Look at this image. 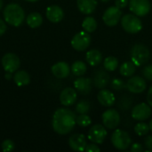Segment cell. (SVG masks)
<instances>
[{"label":"cell","instance_id":"cell-22","mask_svg":"<svg viewBox=\"0 0 152 152\" xmlns=\"http://www.w3.org/2000/svg\"><path fill=\"white\" fill-rule=\"evenodd\" d=\"M86 60L92 67H96L102 61V53L97 49L89 50L86 54Z\"/></svg>","mask_w":152,"mask_h":152},{"label":"cell","instance_id":"cell-41","mask_svg":"<svg viewBox=\"0 0 152 152\" xmlns=\"http://www.w3.org/2000/svg\"><path fill=\"white\" fill-rule=\"evenodd\" d=\"M147 102L152 108V86L150 87L148 94H147Z\"/></svg>","mask_w":152,"mask_h":152},{"label":"cell","instance_id":"cell-18","mask_svg":"<svg viewBox=\"0 0 152 152\" xmlns=\"http://www.w3.org/2000/svg\"><path fill=\"white\" fill-rule=\"evenodd\" d=\"M97 100L99 103L104 107H111L116 102V97L115 94L108 90V89H101V91L98 93Z\"/></svg>","mask_w":152,"mask_h":152},{"label":"cell","instance_id":"cell-25","mask_svg":"<svg viewBox=\"0 0 152 152\" xmlns=\"http://www.w3.org/2000/svg\"><path fill=\"white\" fill-rule=\"evenodd\" d=\"M26 21H27V24L30 28H35L41 26L43 22V18H42V15L38 12H31L28 15Z\"/></svg>","mask_w":152,"mask_h":152},{"label":"cell","instance_id":"cell-45","mask_svg":"<svg viewBox=\"0 0 152 152\" xmlns=\"http://www.w3.org/2000/svg\"><path fill=\"white\" fill-rule=\"evenodd\" d=\"M25 1H28V2H37L38 0H25Z\"/></svg>","mask_w":152,"mask_h":152},{"label":"cell","instance_id":"cell-44","mask_svg":"<svg viewBox=\"0 0 152 152\" xmlns=\"http://www.w3.org/2000/svg\"><path fill=\"white\" fill-rule=\"evenodd\" d=\"M3 7V0H0V10L2 9Z\"/></svg>","mask_w":152,"mask_h":152},{"label":"cell","instance_id":"cell-36","mask_svg":"<svg viewBox=\"0 0 152 152\" xmlns=\"http://www.w3.org/2000/svg\"><path fill=\"white\" fill-rule=\"evenodd\" d=\"M100 151H101V149L94 142L90 143V144H87L86 147V150H85V151L86 152H99Z\"/></svg>","mask_w":152,"mask_h":152},{"label":"cell","instance_id":"cell-34","mask_svg":"<svg viewBox=\"0 0 152 152\" xmlns=\"http://www.w3.org/2000/svg\"><path fill=\"white\" fill-rule=\"evenodd\" d=\"M14 149V143L11 140H4L2 143V150L3 151H12Z\"/></svg>","mask_w":152,"mask_h":152},{"label":"cell","instance_id":"cell-28","mask_svg":"<svg viewBox=\"0 0 152 152\" xmlns=\"http://www.w3.org/2000/svg\"><path fill=\"white\" fill-rule=\"evenodd\" d=\"M118 67V61L114 56H109L103 61V68L107 71H115Z\"/></svg>","mask_w":152,"mask_h":152},{"label":"cell","instance_id":"cell-3","mask_svg":"<svg viewBox=\"0 0 152 152\" xmlns=\"http://www.w3.org/2000/svg\"><path fill=\"white\" fill-rule=\"evenodd\" d=\"M130 56L132 61L137 67H141L149 61L151 58V52L145 45L135 44L131 49Z\"/></svg>","mask_w":152,"mask_h":152},{"label":"cell","instance_id":"cell-40","mask_svg":"<svg viewBox=\"0 0 152 152\" xmlns=\"http://www.w3.org/2000/svg\"><path fill=\"white\" fill-rule=\"evenodd\" d=\"M5 31H6V24L2 19H0V37L4 35Z\"/></svg>","mask_w":152,"mask_h":152},{"label":"cell","instance_id":"cell-2","mask_svg":"<svg viewBox=\"0 0 152 152\" xmlns=\"http://www.w3.org/2000/svg\"><path fill=\"white\" fill-rule=\"evenodd\" d=\"M4 18L6 23L14 27H19L24 20L25 12L20 4L11 3L4 9Z\"/></svg>","mask_w":152,"mask_h":152},{"label":"cell","instance_id":"cell-24","mask_svg":"<svg viewBox=\"0 0 152 152\" xmlns=\"http://www.w3.org/2000/svg\"><path fill=\"white\" fill-rule=\"evenodd\" d=\"M136 65L131 61H126L124 62L120 68H119V72L123 77H132L135 71H136Z\"/></svg>","mask_w":152,"mask_h":152},{"label":"cell","instance_id":"cell-33","mask_svg":"<svg viewBox=\"0 0 152 152\" xmlns=\"http://www.w3.org/2000/svg\"><path fill=\"white\" fill-rule=\"evenodd\" d=\"M132 99L128 96H123L118 102V107L121 109V110H128L130 107L132 106Z\"/></svg>","mask_w":152,"mask_h":152},{"label":"cell","instance_id":"cell-9","mask_svg":"<svg viewBox=\"0 0 152 152\" xmlns=\"http://www.w3.org/2000/svg\"><path fill=\"white\" fill-rule=\"evenodd\" d=\"M108 132L106 130V127L101 124H95L89 129L87 138L92 142H94L96 144H102L105 141Z\"/></svg>","mask_w":152,"mask_h":152},{"label":"cell","instance_id":"cell-37","mask_svg":"<svg viewBox=\"0 0 152 152\" xmlns=\"http://www.w3.org/2000/svg\"><path fill=\"white\" fill-rule=\"evenodd\" d=\"M144 145L147 149L146 151H152V135H148L144 139Z\"/></svg>","mask_w":152,"mask_h":152},{"label":"cell","instance_id":"cell-1","mask_svg":"<svg viewBox=\"0 0 152 152\" xmlns=\"http://www.w3.org/2000/svg\"><path fill=\"white\" fill-rule=\"evenodd\" d=\"M76 118L75 113L67 108H60L56 110L52 120L54 132L61 135L70 133L77 124Z\"/></svg>","mask_w":152,"mask_h":152},{"label":"cell","instance_id":"cell-11","mask_svg":"<svg viewBox=\"0 0 152 152\" xmlns=\"http://www.w3.org/2000/svg\"><path fill=\"white\" fill-rule=\"evenodd\" d=\"M152 114V108L145 102H141L135 105L131 112L132 118L137 121H145L150 118Z\"/></svg>","mask_w":152,"mask_h":152},{"label":"cell","instance_id":"cell-14","mask_svg":"<svg viewBox=\"0 0 152 152\" xmlns=\"http://www.w3.org/2000/svg\"><path fill=\"white\" fill-rule=\"evenodd\" d=\"M110 81V77L108 73V71L104 69H98L94 72L93 83L94 86L98 89H103L105 88Z\"/></svg>","mask_w":152,"mask_h":152},{"label":"cell","instance_id":"cell-17","mask_svg":"<svg viewBox=\"0 0 152 152\" xmlns=\"http://www.w3.org/2000/svg\"><path fill=\"white\" fill-rule=\"evenodd\" d=\"M77 98V90L71 87L64 88L60 94V102L63 106L69 107L73 105Z\"/></svg>","mask_w":152,"mask_h":152},{"label":"cell","instance_id":"cell-23","mask_svg":"<svg viewBox=\"0 0 152 152\" xmlns=\"http://www.w3.org/2000/svg\"><path fill=\"white\" fill-rule=\"evenodd\" d=\"M13 81L18 86H25L28 85L30 82L29 74L25 70H20L14 74Z\"/></svg>","mask_w":152,"mask_h":152},{"label":"cell","instance_id":"cell-43","mask_svg":"<svg viewBox=\"0 0 152 152\" xmlns=\"http://www.w3.org/2000/svg\"><path fill=\"white\" fill-rule=\"evenodd\" d=\"M149 126H150V129H151V131L152 132V119L151 120V122L149 123Z\"/></svg>","mask_w":152,"mask_h":152},{"label":"cell","instance_id":"cell-30","mask_svg":"<svg viewBox=\"0 0 152 152\" xmlns=\"http://www.w3.org/2000/svg\"><path fill=\"white\" fill-rule=\"evenodd\" d=\"M90 102L87 100H80L76 105V111L78 114H87L90 110Z\"/></svg>","mask_w":152,"mask_h":152},{"label":"cell","instance_id":"cell-10","mask_svg":"<svg viewBox=\"0 0 152 152\" xmlns=\"http://www.w3.org/2000/svg\"><path fill=\"white\" fill-rule=\"evenodd\" d=\"M128 5L130 11L138 17L147 15L151 9V4L149 0H129Z\"/></svg>","mask_w":152,"mask_h":152},{"label":"cell","instance_id":"cell-42","mask_svg":"<svg viewBox=\"0 0 152 152\" xmlns=\"http://www.w3.org/2000/svg\"><path fill=\"white\" fill-rule=\"evenodd\" d=\"M5 78H6V79H11V78H12V73H11V72H6V74H5Z\"/></svg>","mask_w":152,"mask_h":152},{"label":"cell","instance_id":"cell-16","mask_svg":"<svg viewBox=\"0 0 152 152\" xmlns=\"http://www.w3.org/2000/svg\"><path fill=\"white\" fill-rule=\"evenodd\" d=\"M69 145L74 151H85L87 145L86 138L82 134H74L69 139Z\"/></svg>","mask_w":152,"mask_h":152},{"label":"cell","instance_id":"cell-6","mask_svg":"<svg viewBox=\"0 0 152 152\" xmlns=\"http://www.w3.org/2000/svg\"><path fill=\"white\" fill-rule=\"evenodd\" d=\"M102 119L103 126L110 129L114 130L116 129L120 124V115L116 109H109L105 110L102 115Z\"/></svg>","mask_w":152,"mask_h":152},{"label":"cell","instance_id":"cell-12","mask_svg":"<svg viewBox=\"0 0 152 152\" xmlns=\"http://www.w3.org/2000/svg\"><path fill=\"white\" fill-rule=\"evenodd\" d=\"M147 87V83L145 78L140 76H132L126 81V89L132 94H142L145 91Z\"/></svg>","mask_w":152,"mask_h":152},{"label":"cell","instance_id":"cell-15","mask_svg":"<svg viewBox=\"0 0 152 152\" xmlns=\"http://www.w3.org/2000/svg\"><path fill=\"white\" fill-rule=\"evenodd\" d=\"M93 79L89 77H79L74 81V87L79 94L86 95L91 93L93 88Z\"/></svg>","mask_w":152,"mask_h":152},{"label":"cell","instance_id":"cell-35","mask_svg":"<svg viewBox=\"0 0 152 152\" xmlns=\"http://www.w3.org/2000/svg\"><path fill=\"white\" fill-rule=\"evenodd\" d=\"M142 75L145 77V79L152 81V64L147 65L142 69Z\"/></svg>","mask_w":152,"mask_h":152},{"label":"cell","instance_id":"cell-5","mask_svg":"<svg viewBox=\"0 0 152 152\" xmlns=\"http://www.w3.org/2000/svg\"><path fill=\"white\" fill-rule=\"evenodd\" d=\"M112 145L118 151H126L132 144V139L129 134L122 129H117L111 135Z\"/></svg>","mask_w":152,"mask_h":152},{"label":"cell","instance_id":"cell-26","mask_svg":"<svg viewBox=\"0 0 152 152\" xmlns=\"http://www.w3.org/2000/svg\"><path fill=\"white\" fill-rule=\"evenodd\" d=\"M70 69L72 71V73L77 76V77H82L83 75L86 74V70H87V66L86 64L82 61H77L75 62H73V64L70 67Z\"/></svg>","mask_w":152,"mask_h":152},{"label":"cell","instance_id":"cell-39","mask_svg":"<svg viewBox=\"0 0 152 152\" xmlns=\"http://www.w3.org/2000/svg\"><path fill=\"white\" fill-rule=\"evenodd\" d=\"M143 151V146L141 143L135 142L131 144V151L132 152H142Z\"/></svg>","mask_w":152,"mask_h":152},{"label":"cell","instance_id":"cell-21","mask_svg":"<svg viewBox=\"0 0 152 152\" xmlns=\"http://www.w3.org/2000/svg\"><path fill=\"white\" fill-rule=\"evenodd\" d=\"M78 10L84 14H91L94 12L98 5L97 0H77Z\"/></svg>","mask_w":152,"mask_h":152},{"label":"cell","instance_id":"cell-27","mask_svg":"<svg viewBox=\"0 0 152 152\" xmlns=\"http://www.w3.org/2000/svg\"><path fill=\"white\" fill-rule=\"evenodd\" d=\"M82 28L85 31L88 33H93L97 28V21L92 16H87L84 19L82 22Z\"/></svg>","mask_w":152,"mask_h":152},{"label":"cell","instance_id":"cell-31","mask_svg":"<svg viewBox=\"0 0 152 152\" xmlns=\"http://www.w3.org/2000/svg\"><path fill=\"white\" fill-rule=\"evenodd\" d=\"M76 123L81 127H86L92 124V119L87 114H79L76 118Z\"/></svg>","mask_w":152,"mask_h":152},{"label":"cell","instance_id":"cell-20","mask_svg":"<svg viewBox=\"0 0 152 152\" xmlns=\"http://www.w3.org/2000/svg\"><path fill=\"white\" fill-rule=\"evenodd\" d=\"M46 18L53 23L60 22L64 17V12L58 5H50L46 9Z\"/></svg>","mask_w":152,"mask_h":152},{"label":"cell","instance_id":"cell-13","mask_svg":"<svg viewBox=\"0 0 152 152\" xmlns=\"http://www.w3.org/2000/svg\"><path fill=\"white\" fill-rule=\"evenodd\" d=\"M2 65L5 72L13 73L19 69L20 65V58L16 54L12 53H8L3 56Z\"/></svg>","mask_w":152,"mask_h":152},{"label":"cell","instance_id":"cell-46","mask_svg":"<svg viewBox=\"0 0 152 152\" xmlns=\"http://www.w3.org/2000/svg\"><path fill=\"white\" fill-rule=\"evenodd\" d=\"M102 2H104V3H106V2H109L110 0H101Z\"/></svg>","mask_w":152,"mask_h":152},{"label":"cell","instance_id":"cell-8","mask_svg":"<svg viewBox=\"0 0 152 152\" xmlns=\"http://www.w3.org/2000/svg\"><path fill=\"white\" fill-rule=\"evenodd\" d=\"M122 18V11L118 7L110 6L105 10L102 15V20L108 27H114L118 25Z\"/></svg>","mask_w":152,"mask_h":152},{"label":"cell","instance_id":"cell-29","mask_svg":"<svg viewBox=\"0 0 152 152\" xmlns=\"http://www.w3.org/2000/svg\"><path fill=\"white\" fill-rule=\"evenodd\" d=\"M150 131H151V129H150L149 124H147L143 121H140L134 126V133L139 136L147 135Z\"/></svg>","mask_w":152,"mask_h":152},{"label":"cell","instance_id":"cell-32","mask_svg":"<svg viewBox=\"0 0 152 152\" xmlns=\"http://www.w3.org/2000/svg\"><path fill=\"white\" fill-rule=\"evenodd\" d=\"M110 86L113 90L121 91V90L126 88V83L121 78H114L110 83Z\"/></svg>","mask_w":152,"mask_h":152},{"label":"cell","instance_id":"cell-7","mask_svg":"<svg viewBox=\"0 0 152 152\" xmlns=\"http://www.w3.org/2000/svg\"><path fill=\"white\" fill-rule=\"evenodd\" d=\"M90 44H91L90 33L85 30L77 33L71 39L72 47L78 52L86 51L90 46Z\"/></svg>","mask_w":152,"mask_h":152},{"label":"cell","instance_id":"cell-19","mask_svg":"<svg viewBox=\"0 0 152 152\" xmlns=\"http://www.w3.org/2000/svg\"><path fill=\"white\" fill-rule=\"evenodd\" d=\"M51 70L55 77H57L59 79H62V78L67 77L69 75L71 69H70L69 65L67 62L59 61V62L55 63L54 65H53Z\"/></svg>","mask_w":152,"mask_h":152},{"label":"cell","instance_id":"cell-4","mask_svg":"<svg viewBox=\"0 0 152 152\" xmlns=\"http://www.w3.org/2000/svg\"><path fill=\"white\" fill-rule=\"evenodd\" d=\"M120 23L124 30L129 34L139 33L142 28V22L141 19L134 13H127L122 16Z\"/></svg>","mask_w":152,"mask_h":152},{"label":"cell","instance_id":"cell-38","mask_svg":"<svg viewBox=\"0 0 152 152\" xmlns=\"http://www.w3.org/2000/svg\"><path fill=\"white\" fill-rule=\"evenodd\" d=\"M129 4V0H116L115 1V5L118 7L119 9L126 8Z\"/></svg>","mask_w":152,"mask_h":152}]
</instances>
